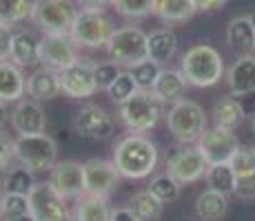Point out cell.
<instances>
[{
    "mask_svg": "<svg viewBox=\"0 0 255 221\" xmlns=\"http://www.w3.org/2000/svg\"><path fill=\"white\" fill-rule=\"evenodd\" d=\"M160 150L144 133H129L114 146V166L125 179H146L155 170Z\"/></svg>",
    "mask_w": 255,
    "mask_h": 221,
    "instance_id": "1",
    "label": "cell"
},
{
    "mask_svg": "<svg viewBox=\"0 0 255 221\" xmlns=\"http://www.w3.org/2000/svg\"><path fill=\"white\" fill-rule=\"evenodd\" d=\"M180 71L191 86L209 88L215 86L224 75L222 53L211 44H195L182 56Z\"/></svg>",
    "mask_w": 255,
    "mask_h": 221,
    "instance_id": "2",
    "label": "cell"
},
{
    "mask_svg": "<svg viewBox=\"0 0 255 221\" xmlns=\"http://www.w3.org/2000/svg\"><path fill=\"white\" fill-rule=\"evenodd\" d=\"M164 115V104L151 91H138L133 97L118 104V117L131 133H149Z\"/></svg>",
    "mask_w": 255,
    "mask_h": 221,
    "instance_id": "3",
    "label": "cell"
},
{
    "mask_svg": "<svg viewBox=\"0 0 255 221\" xmlns=\"http://www.w3.org/2000/svg\"><path fill=\"white\" fill-rule=\"evenodd\" d=\"M78 13L80 9L76 0H33L29 18L42 33L69 36Z\"/></svg>",
    "mask_w": 255,
    "mask_h": 221,
    "instance_id": "4",
    "label": "cell"
},
{
    "mask_svg": "<svg viewBox=\"0 0 255 221\" xmlns=\"http://www.w3.org/2000/svg\"><path fill=\"white\" fill-rule=\"evenodd\" d=\"M166 129L180 144H195L207 131V113L193 100H180L166 113Z\"/></svg>",
    "mask_w": 255,
    "mask_h": 221,
    "instance_id": "5",
    "label": "cell"
},
{
    "mask_svg": "<svg viewBox=\"0 0 255 221\" xmlns=\"http://www.w3.org/2000/svg\"><path fill=\"white\" fill-rule=\"evenodd\" d=\"M114 31V20L105 9H80L69 36L78 49H102L111 40Z\"/></svg>",
    "mask_w": 255,
    "mask_h": 221,
    "instance_id": "6",
    "label": "cell"
},
{
    "mask_svg": "<svg viewBox=\"0 0 255 221\" xmlns=\"http://www.w3.org/2000/svg\"><path fill=\"white\" fill-rule=\"evenodd\" d=\"M16 159L31 173H51V168L58 164V146L47 133L18 135Z\"/></svg>",
    "mask_w": 255,
    "mask_h": 221,
    "instance_id": "7",
    "label": "cell"
},
{
    "mask_svg": "<svg viewBox=\"0 0 255 221\" xmlns=\"http://www.w3.org/2000/svg\"><path fill=\"white\" fill-rule=\"evenodd\" d=\"M107 53H109L111 62L118 67H135L140 62L149 60V51H146V33L140 27L127 24L114 31L111 40L107 42Z\"/></svg>",
    "mask_w": 255,
    "mask_h": 221,
    "instance_id": "8",
    "label": "cell"
},
{
    "mask_svg": "<svg viewBox=\"0 0 255 221\" xmlns=\"http://www.w3.org/2000/svg\"><path fill=\"white\" fill-rule=\"evenodd\" d=\"M29 215L36 221H73L67 199L60 197L47 181L36 184L29 193Z\"/></svg>",
    "mask_w": 255,
    "mask_h": 221,
    "instance_id": "9",
    "label": "cell"
},
{
    "mask_svg": "<svg viewBox=\"0 0 255 221\" xmlns=\"http://www.w3.org/2000/svg\"><path fill=\"white\" fill-rule=\"evenodd\" d=\"M207 170H209V161L195 144L182 146L166 159V173L173 179H178L182 186L200 181L207 175Z\"/></svg>",
    "mask_w": 255,
    "mask_h": 221,
    "instance_id": "10",
    "label": "cell"
},
{
    "mask_svg": "<svg viewBox=\"0 0 255 221\" xmlns=\"http://www.w3.org/2000/svg\"><path fill=\"white\" fill-rule=\"evenodd\" d=\"M73 131L87 140L105 142L116 133V120L100 104H87L73 117Z\"/></svg>",
    "mask_w": 255,
    "mask_h": 221,
    "instance_id": "11",
    "label": "cell"
},
{
    "mask_svg": "<svg viewBox=\"0 0 255 221\" xmlns=\"http://www.w3.org/2000/svg\"><path fill=\"white\" fill-rule=\"evenodd\" d=\"M195 146L200 148V153L207 157L209 166L211 164H227L231 161L235 150L240 148V140L231 129H222V126H213L202 133Z\"/></svg>",
    "mask_w": 255,
    "mask_h": 221,
    "instance_id": "12",
    "label": "cell"
},
{
    "mask_svg": "<svg viewBox=\"0 0 255 221\" xmlns=\"http://www.w3.org/2000/svg\"><path fill=\"white\" fill-rule=\"evenodd\" d=\"M60 91L69 100H87L98 91L96 77H93L91 60H76L71 67L60 71Z\"/></svg>",
    "mask_w": 255,
    "mask_h": 221,
    "instance_id": "13",
    "label": "cell"
},
{
    "mask_svg": "<svg viewBox=\"0 0 255 221\" xmlns=\"http://www.w3.org/2000/svg\"><path fill=\"white\" fill-rule=\"evenodd\" d=\"M82 168H85V195L107 199L120 184V173L109 159L91 157L82 164Z\"/></svg>",
    "mask_w": 255,
    "mask_h": 221,
    "instance_id": "14",
    "label": "cell"
},
{
    "mask_svg": "<svg viewBox=\"0 0 255 221\" xmlns=\"http://www.w3.org/2000/svg\"><path fill=\"white\" fill-rule=\"evenodd\" d=\"M49 186L65 199H80L85 195V168L80 161H58L49 173Z\"/></svg>",
    "mask_w": 255,
    "mask_h": 221,
    "instance_id": "15",
    "label": "cell"
},
{
    "mask_svg": "<svg viewBox=\"0 0 255 221\" xmlns=\"http://www.w3.org/2000/svg\"><path fill=\"white\" fill-rule=\"evenodd\" d=\"M78 58V47L71 36H58V33H45L40 38V65L49 67L60 73L62 69L71 67Z\"/></svg>",
    "mask_w": 255,
    "mask_h": 221,
    "instance_id": "16",
    "label": "cell"
},
{
    "mask_svg": "<svg viewBox=\"0 0 255 221\" xmlns=\"http://www.w3.org/2000/svg\"><path fill=\"white\" fill-rule=\"evenodd\" d=\"M229 164L238 177L235 195L240 199H255V146H240Z\"/></svg>",
    "mask_w": 255,
    "mask_h": 221,
    "instance_id": "17",
    "label": "cell"
},
{
    "mask_svg": "<svg viewBox=\"0 0 255 221\" xmlns=\"http://www.w3.org/2000/svg\"><path fill=\"white\" fill-rule=\"evenodd\" d=\"M11 126L18 135H38L47 129V115L36 100H20L11 111Z\"/></svg>",
    "mask_w": 255,
    "mask_h": 221,
    "instance_id": "18",
    "label": "cell"
},
{
    "mask_svg": "<svg viewBox=\"0 0 255 221\" xmlns=\"http://www.w3.org/2000/svg\"><path fill=\"white\" fill-rule=\"evenodd\" d=\"M9 60L18 67H33L40 62V38L31 29H20L11 36Z\"/></svg>",
    "mask_w": 255,
    "mask_h": 221,
    "instance_id": "19",
    "label": "cell"
},
{
    "mask_svg": "<svg viewBox=\"0 0 255 221\" xmlns=\"http://www.w3.org/2000/svg\"><path fill=\"white\" fill-rule=\"evenodd\" d=\"M27 93V77H24L22 69L13 65L11 60L0 62V102L4 104H13L20 102Z\"/></svg>",
    "mask_w": 255,
    "mask_h": 221,
    "instance_id": "20",
    "label": "cell"
},
{
    "mask_svg": "<svg viewBox=\"0 0 255 221\" xmlns=\"http://www.w3.org/2000/svg\"><path fill=\"white\" fill-rule=\"evenodd\" d=\"M60 73L40 67L27 77V95L36 102H47L60 95Z\"/></svg>",
    "mask_w": 255,
    "mask_h": 221,
    "instance_id": "21",
    "label": "cell"
},
{
    "mask_svg": "<svg viewBox=\"0 0 255 221\" xmlns=\"http://www.w3.org/2000/svg\"><path fill=\"white\" fill-rule=\"evenodd\" d=\"M186 86H189V82L184 80L182 71H175V69H162L160 75H158V80H155L153 88H151V93H153L162 104L173 106V104H178L180 100H184Z\"/></svg>",
    "mask_w": 255,
    "mask_h": 221,
    "instance_id": "22",
    "label": "cell"
},
{
    "mask_svg": "<svg viewBox=\"0 0 255 221\" xmlns=\"http://www.w3.org/2000/svg\"><path fill=\"white\" fill-rule=\"evenodd\" d=\"M227 84L235 97L255 93V56H240L233 62L227 71Z\"/></svg>",
    "mask_w": 255,
    "mask_h": 221,
    "instance_id": "23",
    "label": "cell"
},
{
    "mask_svg": "<svg viewBox=\"0 0 255 221\" xmlns=\"http://www.w3.org/2000/svg\"><path fill=\"white\" fill-rule=\"evenodd\" d=\"M227 44L242 56H253L255 51V22L253 16H235L227 24Z\"/></svg>",
    "mask_w": 255,
    "mask_h": 221,
    "instance_id": "24",
    "label": "cell"
},
{
    "mask_svg": "<svg viewBox=\"0 0 255 221\" xmlns=\"http://www.w3.org/2000/svg\"><path fill=\"white\" fill-rule=\"evenodd\" d=\"M146 51H149V60L162 67L178 51V36L171 29H158L146 36Z\"/></svg>",
    "mask_w": 255,
    "mask_h": 221,
    "instance_id": "25",
    "label": "cell"
},
{
    "mask_svg": "<svg viewBox=\"0 0 255 221\" xmlns=\"http://www.w3.org/2000/svg\"><path fill=\"white\" fill-rule=\"evenodd\" d=\"M193 0H153V16H158L166 24L189 22L195 16Z\"/></svg>",
    "mask_w": 255,
    "mask_h": 221,
    "instance_id": "26",
    "label": "cell"
},
{
    "mask_svg": "<svg viewBox=\"0 0 255 221\" xmlns=\"http://www.w3.org/2000/svg\"><path fill=\"white\" fill-rule=\"evenodd\" d=\"M229 213V197L215 190H202L195 199V215L202 221H220Z\"/></svg>",
    "mask_w": 255,
    "mask_h": 221,
    "instance_id": "27",
    "label": "cell"
},
{
    "mask_svg": "<svg viewBox=\"0 0 255 221\" xmlns=\"http://www.w3.org/2000/svg\"><path fill=\"white\" fill-rule=\"evenodd\" d=\"M73 221H111V206L105 197H93V195H82L76 199L73 208Z\"/></svg>",
    "mask_w": 255,
    "mask_h": 221,
    "instance_id": "28",
    "label": "cell"
},
{
    "mask_svg": "<svg viewBox=\"0 0 255 221\" xmlns=\"http://www.w3.org/2000/svg\"><path fill=\"white\" fill-rule=\"evenodd\" d=\"M213 122L215 126H222V129H231L235 131L244 120V111L240 106L238 97L235 95H224L220 97L218 102L213 104Z\"/></svg>",
    "mask_w": 255,
    "mask_h": 221,
    "instance_id": "29",
    "label": "cell"
},
{
    "mask_svg": "<svg viewBox=\"0 0 255 221\" xmlns=\"http://www.w3.org/2000/svg\"><path fill=\"white\" fill-rule=\"evenodd\" d=\"M129 208L140 221H158L164 213V204L155 195H151L149 190L135 193L129 201Z\"/></svg>",
    "mask_w": 255,
    "mask_h": 221,
    "instance_id": "30",
    "label": "cell"
},
{
    "mask_svg": "<svg viewBox=\"0 0 255 221\" xmlns=\"http://www.w3.org/2000/svg\"><path fill=\"white\" fill-rule=\"evenodd\" d=\"M204 179H207V186L211 190H215V193H222V195H235V184H238V177H235L231 164H211L207 175H204Z\"/></svg>",
    "mask_w": 255,
    "mask_h": 221,
    "instance_id": "31",
    "label": "cell"
},
{
    "mask_svg": "<svg viewBox=\"0 0 255 221\" xmlns=\"http://www.w3.org/2000/svg\"><path fill=\"white\" fill-rule=\"evenodd\" d=\"M36 173H31L29 168H24V166H11V168L4 173V179H2V190L4 193H13V195H27L33 190V186L38 184Z\"/></svg>",
    "mask_w": 255,
    "mask_h": 221,
    "instance_id": "32",
    "label": "cell"
},
{
    "mask_svg": "<svg viewBox=\"0 0 255 221\" xmlns=\"http://www.w3.org/2000/svg\"><path fill=\"white\" fill-rule=\"evenodd\" d=\"M33 0H0V24L13 27V24L27 20L31 16Z\"/></svg>",
    "mask_w": 255,
    "mask_h": 221,
    "instance_id": "33",
    "label": "cell"
},
{
    "mask_svg": "<svg viewBox=\"0 0 255 221\" xmlns=\"http://www.w3.org/2000/svg\"><path fill=\"white\" fill-rule=\"evenodd\" d=\"M180 188H182V184H180L178 179H173L169 173H162L151 179L146 190H149L151 195H155L162 204H171V201H175L180 197Z\"/></svg>",
    "mask_w": 255,
    "mask_h": 221,
    "instance_id": "34",
    "label": "cell"
},
{
    "mask_svg": "<svg viewBox=\"0 0 255 221\" xmlns=\"http://www.w3.org/2000/svg\"><path fill=\"white\" fill-rule=\"evenodd\" d=\"M109 4L116 9V13L129 20H140L153 13V0H111Z\"/></svg>",
    "mask_w": 255,
    "mask_h": 221,
    "instance_id": "35",
    "label": "cell"
},
{
    "mask_svg": "<svg viewBox=\"0 0 255 221\" xmlns=\"http://www.w3.org/2000/svg\"><path fill=\"white\" fill-rule=\"evenodd\" d=\"M138 91L140 88L135 84L133 75H131L129 71H120V75L116 77V82L109 86V91H107V95H109V100L114 102V104H122V102H127L129 97H133Z\"/></svg>",
    "mask_w": 255,
    "mask_h": 221,
    "instance_id": "36",
    "label": "cell"
},
{
    "mask_svg": "<svg viewBox=\"0 0 255 221\" xmlns=\"http://www.w3.org/2000/svg\"><path fill=\"white\" fill-rule=\"evenodd\" d=\"M160 71H162V67L153 60H144V62H140V65L129 69V73L133 75V80H135V84H138L140 91H151L155 84V80H158Z\"/></svg>",
    "mask_w": 255,
    "mask_h": 221,
    "instance_id": "37",
    "label": "cell"
},
{
    "mask_svg": "<svg viewBox=\"0 0 255 221\" xmlns=\"http://www.w3.org/2000/svg\"><path fill=\"white\" fill-rule=\"evenodd\" d=\"M118 75H120V67L116 62H93V77H96L98 91H109Z\"/></svg>",
    "mask_w": 255,
    "mask_h": 221,
    "instance_id": "38",
    "label": "cell"
},
{
    "mask_svg": "<svg viewBox=\"0 0 255 221\" xmlns=\"http://www.w3.org/2000/svg\"><path fill=\"white\" fill-rule=\"evenodd\" d=\"M2 215H4L7 219H13V217H22V215H29V197H27V195L4 193Z\"/></svg>",
    "mask_w": 255,
    "mask_h": 221,
    "instance_id": "39",
    "label": "cell"
},
{
    "mask_svg": "<svg viewBox=\"0 0 255 221\" xmlns=\"http://www.w3.org/2000/svg\"><path fill=\"white\" fill-rule=\"evenodd\" d=\"M13 159H16V140L0 131V175L11 168Z\"/></svg>",
    "mask_w": 255,
    "mask_h": 221,
    "instance_id": "40",
    "label": "cell"
},
{
    "mask_svg": "<svg viewBox=\"0 0 255 221\" xmlns=\"http://www.w3.org/2000/svg\"><path fill=\"white\" fill-rule=\"evenodd\" d=\"M11 29L0 24V62L9 60V51H11Z\"/></svg>",
    "mask_w": 255,
    "mask_h": 221,
    "instance_id": "41",
    "label": "cell"
},
{
    "mask_svg": "<svg viewBox=\"0 0 255 221\" xmlns=\"http://www.w3.org/2000/svg\"><path fill=\"white\" fill-rule=\"evenodd\" d=\"M193 2H195V9H198V11L213 13V11H220L229 0H193Z\"/></svg>",
    "mask_w": 255,
    "mask_h": 221,
    "instance_id": "42",
    "label": "cell"
},
{
    "mask_svg": "<svg viewBox=\"0 0 255 221\" xmlns=\"http://www.w3.org/2000/svg\"><path fill=\"white\" fill-rule=\"evenodd\" d=\"M238 102H240V106H242V111H244V117H253L255 115V93H247V95H240L238 97Z\"/></svg>",
    "mask_w": 255,
    "mask_h": 221,
    "instance_id": "43",
    "label": "cell"
},
{
    "mask_svg": "<svg viewBox=\"0 0 255 221\" xmlns=\"http://www.w3.org/2000/svg\"><path fill=\"white\" fill-rule=\"evenodd\" d=\"M111 221H140L135 217L133 213H131V208L127 206V208H116L111 210Z\"/></svg>",
    "mask_w": 255,
    "mask_h": 221,
    "instance_id": "44",
    "label": "cell"
},
{
    "mask_svg": "<svg viewBox=\"0 0 255 221\" xmlns=\"http://www.w3.org/2000/svg\"><path fill=\"white\" fill-rule=\"evenodd\" d=\"M78 4H82L85 9H105L111 0H76Z\"/></svg>",
    "mask_w": 255,
    "mask_h": 221,
    "instance_id": "45",
    "label": "cell"
},
{
    "mask_svg": "<svg viewBox=\"0 0 255 221\" xmlns=\"http://www.w3.org/2000/svg\"><path fill=\"white\" fill-rule=\"evenodd\" d=\"M11 120V113H9V109H7V104L4 102H0V131L4 129V124Z\"/></svg>",
    "mask_w": 255,
    "mask_h": 221,
    "instance_id": "46",
    "label": "cell"
},
{
    "mask_svg": "<svg viewBox=\"0 0 255 221\" xmlns=\"http://www.w3.org/2000/svg\"><path fill=\"white\" fill-rule=\"evenodd\" d=\"M7 221H36L31 215H22V217H13V219H7Z\"/></svg>",
    "mask_w": 255,
    "mask_h": 221,
    "instance_id": "47",
    "label": "cell"
},
{
    "mask_svg": "<svg viewBox=\"0 0 255 221\" xmlns=\"http://www.w3.org/2000/svg\"><path fill=\"white\" fill-rule=\"evenodd\" d=\"M2 204H4V190L0 188V215H2Z\"/></svg>",
    "mask_w": 255,
    "mask_h": 221,
    "instance_id": "48",
    "label": "cell"
},
{
    "mask_svg": "<svg viewBox=\"0 0 255 221\" xmlns=\"http://www.w3.org/2000/svg\"><path fill=\"white\" fill-rule=\"evenodd\" d=\"M251 133H253V137H255V115L251 117Z\"/></svg>",
    "mask_w": 255,
    "mask_h": 221,
    "instance_id": "49",
    "label": "cell"
},
{
    "mask_svg": "<svg viewBox=\"0 0 255 221\" xmlns=\"http://www.w3.org/2000/svg\"><path fill=\"white\" fill-rule=\"evenodd\" d=\"M253 22H255V16H253Z\"/></svg>",
    "mask_w": 255,
    "mask_h": 221,
    "instance_id": "50",
    "label": "cell"
}]
</instances>
